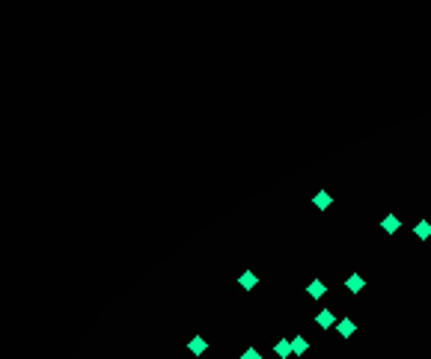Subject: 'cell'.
Instances as JSON below:
<instances>
[{"label": "cell", "instance_id": "cell-1", "mask_svg": "<svg viewBox=\"0 0 431 359\" xmlns=\"http://www.w3.org/2000/svg\"><path fill=\"white\" fill-rule=\"evenodd\" d=\"M315 324L321 326V329H330V326H336L339 321H336V315H333L330 309H321V312L315 315Z\"/></svg>", "mask_w": 431, "mask_h": 359}, {"label": "cell", "instance_id": "cell-2", "mask_svg": "<svg viewBox=\"0 0 431 359\" xmlns=\"http://www.w3.org/2000/svg\"><path fill=\"white\" fill-rule=\"evenodd\" d=\"M363 288H366V279H363L360 273H351L348 279H345V291H351V294H360Z\"/></svg>", "mask_w": 431, "mask_h": 359}, {"label": "cell", "instance_id": "cell-3", "mask_svg": "<svg viewBox=\"0 0 431 359\" xmlns=\"http://www.w3.org/2000/svg\"><path fill=\"white\" fill-rule=\"evenodd\" d=\"M312 205L318 208V211H327V208L333 205V196H330L327 190H318V193L312 196Z\"/></svg>", "mask_w": 431, "mask_h": 359}, {"label": "cell", "instance_id": "cell-4", "mask_svg": "<svg viewBox=\"0 0 431 359\" xmlns=\"http://www.w3.org/2000/svg\"><path fill=\"white\" fill-rule=\"evenodd\" d=\"M381 229H384L387 235H396L398 229H401V220H398L396 214H387V217L381 220Z\"/></svg>", "mask_w": 431, "mask_h": 359}, {"label": "cell", "instance_id": "cell-5", "mask_svg": "<svg viewBox=\"0 0 431 359\" xmlns=\"http://www.w3.org/2000/svg\"><path fill=\"white\" fill-rule=\"evenodd\" d=\"M188 350L193 353V356H202V353L208 350V342L202 339V336H193V339L188 342Z\"/></svg>", "mask_w": 431, "mask_h": 359}, {"label": "cell", "instance_id": "cell-6", "mask_svg": "<svg viewBox=\"0 0 431 359\" xmlns=\"http://www.w3.org/2000/svg\"><path fill=\"white\" fill-rule=\"evenodd\" d=\"M274 353L280 359H292L294 353H292V339H280V342L274 344Z\"/></svg>", "mask_w": 431, "mask_h": 359}, {"label": "cell", "instance_id": "cell-7", "mask_svg": "<svg viewBox=\"0 0 431 359\" xmlns=\"http://www.w3.org/2000/svg\"><path fill=\"white\" fill-rule=\"evenodd\" d=\"M336 333H339V336H342V339H351V336H354V333H357V324H354V321H351V318H342V321H339V324H336Z\"/></svg>", "mask_w": 431, "mask_h": 359}, {"label": "cell", "instance_id": "cell-8", "mask_svg": "<svg viewBox=\"0 0 431 359\" xmlns=\"http://www.w3.org/2000/svg\"><path fill=\"white\" fill-rule=\"evenodd\" d=\"M238 285H241L244 291H253V288L259 285V276L253 273V270H244V273L238 276Z\"/></svg>", "mask_w": 431, "mask_h": 359}, {"label": "cell", "instance_id": "cell-9", "mask_svg": "<svg viewBox=\"0 0 431 359\" xmlns=\"http://www.w3.org/2000/svg\"><path fill=\"white\" fill-rule=\"evenodd\" d=\"M307 294H310V297H315V300H321V297L327 294V285H324L321 279H315V282H310V285H307Z\"/></svg>", "mask_w": 431, "mask_h": 359}, {"label": "cell", "instance_id": "cell-10", "mask_svg": "<svg viewBox=\"0 0 431 359\" xmlns=\"http://www.w3.org/2000/svg\"><path fill=\"white\" fill-rule=\"evenodd\" d=\"M307 350H310V342H307L303 336H294V339H292V353H294V356H303Z\"/></svg>", "mask_w": 431, "mask_h": 359}, {"label": "cell", "instance_id": "cell-11", "mask_svg": "<svg viewBox=\"0 0 431 359\" xmlns=\"http://www.w3.org/2000/svg\"><path fill=\"white\" fill-rule=\"evenodd\" d=\"M414 235H416L419 240H428V238H431V223H428V220H419V223L414 226Z\"/></svg>", "mask_w": 431, "mask_h": 359}, {"label": "cell", "instance_id": "cell-12", "mask_svg": "<svg viewBox=\"0 0 431 359\" xmlns=\"http://www.w3.org/2000/svg\"><path fill=\"white\" fill-rule=\"evenodd\" d=\"M241 359H262V353H259L256 347H244V353H241Z\"/></svg>", "mask_w": 431, "mask_h": 359}]
</instances>
